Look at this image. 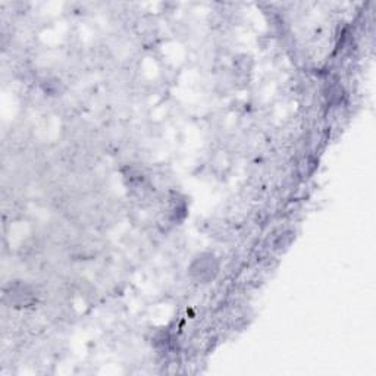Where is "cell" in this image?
Returning a JSON list of instances; mask_svg holds the SVG:
<instances>
[{
    "label": "cell",
    "instance_id": "obj_2",
    "mask_svg": "<svg viewBox=\"0 0 376 376\" xmlns=\"http://www.w3.org/2000/svg\"><path fill=\"white\" fill-rule=\"evenodd\" d=\"M6 297H9L11 304H13L15 307H28L35 300L31 287L23 283H15Z\"/></svg>",
    "mask_w": 376,
    "mask_h": 376
},
{
    "label": "cell",
    "instance_id": "obj_1",
    "mask_svg": "<svg viewBox=\"0 0 376 376\" xmlns=\"http://www.w3.org/2000/svg\"><path fill=\"white\" fill-rule=\"evenodd\" d=\"M188 270L197 284H209L220 273V261L213 253H202L194 257Z\"/></svg>",
    "mask_w": 376,
    "mask_h": 376
}]
</instances>
